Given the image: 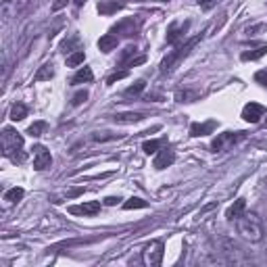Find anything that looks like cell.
Returning <instances> with one entry per match:
<instances>
[{"mask_svg":"<svg viewBox=\"0 0 267 267\" xmlns=\"http://www.w3.org/2000/svg\"><path fill=\"white\" fill-rule=\"evenodd\" d=\"M3 155L9 157L11 161H23L25 152H23V136L15 130H3Z\"/></svg>","mask_w":267,"mask_h":267,"instance_id":"obj_2","label":"cell"},{"mask_svg":"<svg viewBox=\"0 0 267 267\" xmlns=\"http://www.w3.org/2000/svg\"><path fill=\"white\" fill-rule=\"evenodd\" d=\"M86 61V53L84 50H75L71 57H67V67H78Z\"/></svg>","mask_w":267,"mask_h":267,"instance_id":"obj_25","label":"cell"},{"mask_svg":"<svg viewBox=\"0 0 267 267\" xmlns=\"http://www.w3.org/2000/svg\"><path fill=\"white\" fill-rule=\"evenodd\" d=\"M46 130V123L44 121H36V123H32L30 125V130H28V134L32 136V138H38V136H42V132Z\"/></svg>","mask_w":267,"mask_h":267,"instance_id":"obj_27","label":"cell"},{"mask_svg":"<svg viewBox=\"0 0 267 267\" xmlns=\"http://www.w3.org/2000/svg\"><path fill=\"white\" fill-rule=\"evenodd\" d=\"M69 213L71 215H96L100 213V202L98 200H88V202H82L78 207H69Z\"/></svg>","mask_w":267,"mask_h":267,"instance_id":"obj_8","label":"cell"},{"mask_svg":"<svg viewBox=\"0 0 267 267\" xmlns=\"http://www.w3.org/2000/svg\"><path fill=\"white\" fill-rule=\"evenodd\" d=\"M25 117H28V107H25L23 103H15L11 109V119L13 121H23Z\"/></svg>","mask_w":267,"mask_h":267,"instance_id":"obj_20","label":"cell"},{"mask_svg":"<svg viewBox=\"0 0 267 267\" xmlns=\"http://www.w3.org/2000/svg\"><path fill=\"white\" fill-rule=\"evenodd\" d=\"M121 198H117V196H109V198H105V205H109V207H113V205H117Z\"/></svg>","mask_w":267,"mask_h":267,"instance_id":"obj_32","label":"cell"},{"mask_svg":"<svg viewBox=\"0 0 267 267\" xmlns=\"http://www.w3.org/2000/svg\"><path fill=\"white\" fill-rule=\"evenodd\" d=\"M240 134H242V132H238V134H232V132H225V134H219L217 138H215V140H213V144H211L213 152H219V150H223L225 146H230L232 142H236V140L240 138Z\"/></svg>","mask_w":267,"mask_h":267,"instance_id":"obj_9","label":"cell"},{"mask_svg":"<svg viewBox=\"0 0 267 267\" xmlns=\"http://www.w3.org/2000/svg\"><path fill=\"white\" fill-rule=\"evenodd\" d=\"M161 148H163V140H146L142 144V150L146 155H155V152H159Z\"/></svg>","mask_w":267,"mask_h":267,"instance_id":"obj_23","label":"cell"},{"mask_svg":"<svg viewBox=\"0 0 267 267\" xmlns=\"http://www.w3.org/2000/svg\"><path fill=\"white\" fill-rule=\"evenodd\" d=\"M86 98H88V92H86V90H82V92H78V94L73 96L71 105H73V107H80L82 103H86Z\"/></svg>","mask_w":267,"mask_h":267,"instance_id":"obj_28","label":"cell"},{"mask_svg":"<svg viewBox=\"0 0 267 267\" xmlns=\"http://www.w3.org/2000/svg\"><path fill=\"white\" fill-rule=\"evenodd\" d=\"M148 207V202L146 200H142V198H130V200H125L123 202V209L125 211H132V209H146Z\"/></svg>","mask_w":267,"mask_h":267,"instance_id":"obj_24","label":"cell"},{"mask_svg":"<svg viewBox=\"0 0 267 267\" xmlns=\"http://www.w3.org/2000/svg\"><path fill=\"white\" fill-rule=\"evenodd\" d=\"M50 165H53V155H50V150L42 144L34 146V169L44 171V169L50 167Z\"/></svg>","mask_w":267,"mask_h":267,"instance_id":"obj_5","label":"cell"},{"mask_svg":"<svg viewBox=\"0 0 267 267\" xmlns=\"http://www.w3.org/2000/svg\"><path fill=\"white\" fill-rule=\"evenodd\" d=\"M28 0H5V5H3V13H9L11 9H15V15L13 17H17V15H21V11L23 9H28Z\"/></svg>","mask_w":267,"mask_h":267,"instance_id":"obj_15","label":"cell"},{"mask_svg":"<svg viewBox=\"0 0 267 267\" xmlns=\"http://www.w3.org/2000/svg\"><path fill=\"white\" fill-rule=\"evenodd\" d=\"M263 55H267V44H261V46H257V48H252V50H248V53H242V61H257V59H261Z\"/></svg>","mask_w":267,"mask_h":267,"instance_id":"obj_17","label":"cell"},{"mask_svg":"<svg viewBox=\"0 0 267 267\" xmlns=\"http://www.w3.org/2000/svg\"><path fill=\"white\" fill-rule=\"evenodd\" d=\"M175 161V152L169 148V146H163L159 152H157V157H155V169H165V167H169V165H173Z\"/></svg>","mask_w":267,"mask_h":267,"instance_id":"obj_7","label":"cell"},{"mask_svg":"<svg viewBox=\"0 0 267 267\" xmlns=\"http://www.w3.org/2000/svg\"><path fill=\"white\" fill-rule=\"evenodd\" d=\"M69 0H53V11H61V9H65L67 7Z\"/></svg>","mask_w":267,"mask_h":267,"instance_id":"obj_31","label":"cell"},{"mask_svg":"<svg viewBox=\"0 0 267 267\" xmlns=\"http://www.w3.org/2000/svg\"><path fill=\"white\" fill-rule=\"evenodd\" d=\"M92 80H94L92 69H90V67H80V69H78V73L73 75L71 84H88V82H92Z\"/></svg>","mask_w":267,"mask_h":267,"instance_id":"obj_16","label":"cell"},{"mask_svg":"<svg viewBox=\"0 0 267 267\" xmlns=\"http://www.w3.org/2000/svg\"><path fill=\"white\" fill-rule=\"evenodd\" d=\"M159 3H169V0H159Z\"/></svg>","mask_w":267,"mask_h":267,"instance_id":"obj_33","label":"cell"},{"mask_svg":"<svg viewBox=\"0 0 267 267\" xmlns=\"http://www.w3.org/2000/svg\"><path fill=\"white\" fill-rule=\"evenodd\" d=\"M186 30H188V21H186V23H171L169 30H167V42H169V44L180 42Z\"/></svg>","mask_w":267,"mask_h":267,"instance_id":"obj_10","label":"cell"},{"mask_svg":"<svg viewBox=\"0 0 267 267\" xmlns=\"http://www.w3.org/2000/svg\"><path fill=\"white\" fill-rule=\"evenodd\" d=\"M144 115L142 113H123V115H117L115 121L117 123H138V121H142Z\"/></svg>","mask_w":267,"mask_h":267,"instance_id":"obj_21","label":"cell"},{"mask_svg":"<svg viewBox=\"0 0 267 267\" xmlns=\"http://www.w3.org/2000/svg\"><path fill=\"white\" fill-rule=\"evenodd\" d=\"M236 227H238V234L244 240H248V242H259V240H263V223L257 213L246 211L242 217L236 219Z\"/></svg>","mask_w":267,"mask_h":267,"instance_id":"obj_1","label":"cell"},{"mask_svg":"<svg viewBox=\"0 0 267 267\" xmlns=\"http://www.w3.org/2000/svg\"><path fill=\"white\" fill-rule=\"evenodd\" d=\"M144 88H146V82H144V80H138L136 84H132V86L128 88V90L123 92V96H128V98H132V96H140V94L144 92Z\"/></svg>","mask_w":267,"mask_h":267,"instance_id":"obj_22","label":"cell"},{"mask_svg":"<svg viewBox=\"0 0 267 267\" xmlns=\"http://www.w3.org/2000/svg\"><path fill=\"white\" fill-rule=\"evenodd\" d=\"M244 213H246V200H244V198H238V200H234V205L227 209L225 217L230 219V221H236L238 217H242Z\"/></svg>","mask_w":267,"mask_h":267,"instance_id":"obj_11","label":"cell"},{"mask_svg":"<svg viewBox=\"0 0 267 267\" xmlns=\"http://www.w3.org/2000/svg\"><path fill=\"white\" fill-rule=\"evenodd\" d=\"M163 242H159V240H152V242H148L142 250V261L144 265L148 267H159L163 263V255H165V250H163Z\"/></svg>","mask_w":267,"mask_h":267,"instance_id":"obj_4","label":"cell"},{"mask_svg":"<svg viewBox=\"0 0 267 267\" xmlns=\"http://www.w3.org/2000/svg\"><path fill=\"white\" fill-rule=\"evenodd\" d=\"M215 130V121H207V123H192V128H190V134L194 138L198 136H207Z\"/></svg>","mask_w":267,"mask_h":267,"instance_id":"obj_14","label":"cell"},{"mask_svg":"<svg viewBox=\"0 0 267 267\" xmlns=\"http://www.w3.org/2000/svg\"><path fill=\"white\" fill-rule=\"evenodd\" d=\"M53 78H55L53 63H46V65H42L40 71L36 73V82H46V80H53Z\"/></svg>","mask_w":267,"mask_h":267,"instance_id":"obj_19","label":"cell"},{"mask_svg":"<svg viewBox=\"0 0 267 267\" xmlns=\"http://www.w3.org/2000/svg\"><path fill=\"white\" fill-rule=\"evenodd\" d=\"M200 40V38H192V40H188L184 46H180V48H177L175 50V53H171L167 59H165L163 63H161V73H169L175 65H177V63H180L188 53H190V50H192L194 46H196V42Z\"/></svg>","mask_w":267,"mask_h":267,"instance_id":"obj_3","label":"cell"},{"mask_svg":"<svg viewBox=\"0 0 267 267\" xmlns=\"http://www.w3.org/2000/svg\"><path fill=\"white\" fill-rule=\"evenodd\" d=\"M23 196H25V190L19 188V186L11 188V190H7V192H5V200L9 202V205H13V202H19Z\"/></svg>","mask_w":267,"mask_h":267,"instance_id":"obj_18","label":"cell"},{"mask_svg":"<svg viewBox=\"0 0 267 267\" xmlns=\"http://www.w3.org/2000/svg\"><path fill=\"white\" fill-rule=\"evenodd\" d=\"M215 5H217V0H198V7H200L202 11H209V9H213Z\"/></svg>","mask_w":267,"mask_h":267,"instance_id":"obj_29","label":"cell"},{"mask_svg":"<svg viewBox=\"0 0 267 267\" xmlns=\"http://www.w3.org/2000/svg\"><path fill=\"white\" fill-rule=\"evenodd\" d=\"M265 190H267V180H265Z\"/></svg>","mask_w":267,"mask_h":267,"instance_id":"obj_34","label":"cell"},{"mask_svg":"<svg viewBox=\"0 0 267 267\" xmlns=\"http://www.w3.org/2000/svg\"><path fill=\"white\" fill-rule=\"evenodd\" d=\"M123 9V5L121 3H117V0H100L98 3V13L100 15H113V13H117V11H121Z\"/></svg>","mask_w":267,"mask_h":267,"instance_id":"obj_12","label":"cell"},{"mask_svg":"<svg viewBox=\"0 0 267 267\" xmlns=\"http://www.w3.org/2000/svg\"><path fill=\"white\" fill-rule=\"evenodd\" d=\"M136 53H138V48H136V46H125V48H123V53H121V59H119V61H121V65H130V59H132ZM132 61H134V59H132Z\"/></svg>","mask_w":267,"mask_h":267,"instance_id":"obj_26","label":"cell"},{"mask_svg":"<svg viewBox=\"0 0 267 267\" xmlns=\"http://www.w3.org/2000/svg\"><path fill=\"white\" fill-rule=\"evenodd\" d=\"M125 75H128V71H119V73H115V75H111V78L107 80V84H115L117 80H123Z\"/></svg>","mask_w":267,"mask_h":267,"instance_id":"obj_30","label":"cell"},{"mask_svg":"<svg viewBox=\"0 0 267 267\" xmlns=\"http://www.w3.org/2000/svg\"><path fill=\"white\" fill-rule=\"evenodd\" d=\"M263 115H265V107L259 105V103H248V105H244V109H242V119L248 121V123L261 121Z\"/></svg>","mask_w":267,"mask_h":267,"instance_id":"obj_6","label":"cell"},{"mask_svg":"<svg viewBox=\"0 0 267 267\" xmlns=\"http://www.w3.org/2000/svg\"><path fill=\"white\" fill-rule=\"evenodd\" d=\"M117 44H119V40H117V36H113V34L100 36V40H98V48L103 50V53H111V50H115Z\"/></svg>","mask_w":267,"mask_h":267,"instance_id":"obj_13","label":"cell"}]
</instances>
